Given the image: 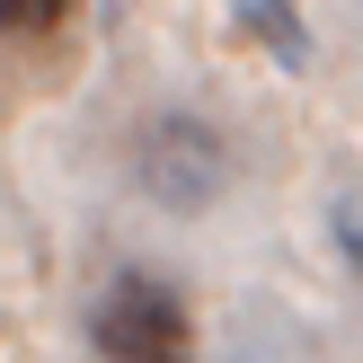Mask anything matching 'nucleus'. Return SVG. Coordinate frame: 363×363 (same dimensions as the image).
Instances as JSON below:
<instances>
[{
	"instance_id": "1",
	"label": "nucleus",
	"mask_w": 363,
	"mask_h": 363,
	"mask_svg": "<svg viewBox=\"0 0 363 363\" xmlns=\"http://www.w3.org/2000/svg\"><path fill=\"white\" fill-rule=\"evenodd\" d=\"M98 354L106 363H195V319H186V301L169 284L124 275L98 301Z\"/></svg>"
},
{
	"instance_id": "2",
	"label": "nucleus",
	"mask_w": 363,
	"mask_h": 363,
	"mask_svg": "<svg viewBox=\"0 0 363 363\" xmlns=\"http://www.w3.org/2000/svg\"><path fill=\"white\" fill-rule=\"evenodd\" d=\"M142 177H151V195L160 204H177V213H195V204H213L222 195V177H230V160H222V142L204 133V124H160L151 133V151H142Z\"/></svg>"
},
{
	"instance_id": "3",
	"label": "nucleus",
	"mask_w": 363,
	"mask_h": 363,
	"mask_svg": "<svg viewBox=\"0 0 363 363\" xmlns=\"http://www.w3.org/2000/svg\"><path fill=\"white\" fill-rule=\"evenodd\" d=\"M230 9H240V27L257 45H275V62H311V35H301L293 0H230Z\"/></svg>"
},
{
	"instance_id": "4",
	"label": "nucleus",
	"mask_w": 363,
	"mask_h": 363,
	"mask_svg": "<svg viewBox=\"0 0 363 363\" xmlns=\"http://www.w3.org/2000/svg\"><path fill=\"white\" fill-rule=\"evenodd\" d=\"M71 18V0H0V27L9 35H53Z\"/></svg>"
},
{
	"instance_id": "5",
	"label": "nucleus",
	"mask_w": 363,
	"mask_h": 363,
	"mask_svg": "<svg viewBox=\"0 0 363 363\" xmlns=\"http://www.w3.org/2000/svg\"><path fill=\"white\" fill-rule=\"evenodd\" d=\"M337 248H346V266L363 275V177H354V186H337Z\"/></svg>"
}]
</instances>
